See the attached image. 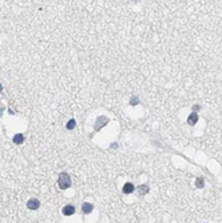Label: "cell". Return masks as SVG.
<instances>
[{
    "label": "cell",
    "instance_id": "1",
    "mask_svg": "<svg viewBox=\"0 0 222 223\" xmlns=\"http://www.w3.org/2000/svg\"><path fill=\"white\" fill-rule=\"evenodd\" d=\"M58 186L60 190H67L71 187V178L67 172H60L58 176Z\"/></svg>",
    "mask_w": 222,
    "mask_h": 223
},
{
    "label": "cell",
    "instance_id": "2",
    "mask_svg": "<svg viewBox=\"0 0 222 223\" xmlns=\"http://www.w3.org/2000/svg\"><path fill=\"white\" fill-rule=\"evenodd\" d=\"M107 123H108V118H106V116H99V118L96 119L95 124H94V130H95V131H99V130H100L102 127L106 126Z\"/></svg>",
    "mask_w": 222,
    "mask_h": 223
},
{
    "label": "cell",
    "instance_id": "3",
    "mask_svg": "<svg viewBox=\"0 0 222 223\" xmlns=\"http://www.w3.org/2000/svg\"><path fill=\"white\" fill-rule=\"evenodd\" d=\"M27 207H28L29 210H37L40 207V202H39V199H36V198H31V199H28L27 200Z\"/></svg>",
    "mask_w": 222,
    "mask_h": 223
},
{
    "label": "cell",
    "instance_id": "4",
    "mask_svg": "<svg viewBox=\"0 0 222 223\" xmlns=\"http://www.w3.org/2000/svg\"><path fill=\"white\" fill-rule=\"evenodd\" d=\"M62 212H63V215H66V216H71V215L75 214V206H72V204H67V206L63 207Z\"/></svg>",
    "mask_w": 222,
    "mask_h": 223
},
{
    "label": "cell",
    "instance_id": "5",
    "mask_svg": "<svg viewBox=\"0 0 222 223\" xmlns=\"http://www.w3.org/2000/svg\"><path fill=\"white\" fill-rule=\"evenodd\" d=\"M134 190H135V187H134V184L131 182H127L125 186H123V188H122V191H123V194H133L134 192Z\"/></svg>",
    "mask_w": 222,
    "mask_h": 223
},
{
    "label": "cell",
    "instance_id": "6",
    "mask_svg": "<svg viewBox=\"0 0 222 223\" xmlns=\"http://www.w3.org/2000/svg\"><path fill=\"white\" fill-rule=\"evenodd\" d=\"M94 210V204L92 203H88V202H86V203H83L82 204V211H83V214H90L91 211Z\"/></svg>",
    "mask_w": 222,
    "mask_h": 223
},
{
    "label": "cell",
    "instance_id": "7",
    "mask_svg": "<svg viewBox=\"0 0 222 223\" xmlns=\"http://www.w3.org/2000/svg\"><path fill=\"white\" fill-rule=\"evenodd\" d=\"M197 122H198V115H197V112L190 114L189 118H187V123H189L190 126H194V124L197 123Z\"/></svg>",
    "mask_w": 222,
    "mask_h": 223
},
{
    "label": "cell",
    "instance_id": "8",
    "mask_svg": "<svg viewBox=\"0 0 222 223\" xmlns=\"http://www.w3.org/2000/svg\"><path fill=\"white\" fill-rule=\"evenodd\" d=\"M12 142L15 143V144H21V143L24 142V135L23 134H15L12 138Z\"/></svg>",
    "mask_w": 222,
    "mask_h": 223
},
{
    "label": "cell",
    "instance_id": "9",
    "mask_svg": "<svg viewBox=\"0 0 222 223\" xmlns=\"http://www.w3.org/2000/svg\"><path fill=\"white\" fill-rule=\"evenodd\" d=\"M149 190H150V188H149V186H147V184H141V186L138 187L139 195H146V194L149 192Z\"/></svg>",
    "mask_w": 222,
    "mask_h": 223
},
{
    "label": "cell",
    "instance_id": "10",
    "mask_svg": "<svg viewBox=\"0 0 222 223\" xmlns=\"http://www.w3.org/2000/svg\"><path fill=\"white\" fill-rule=\"evenodd\" d=\"M75 126H76V122H75V119H71V120H68V123L66 124V128L67 130H74Z\"/></svg>",
    "mask_w": 222,
    "mask_h": 223
},
{
    "label": "cell",
    "instance_id": "11",
    "mask_svg": "<svg viewBox=\"0 0 222 223\" xmlns=\"http://www.w3.org/2000/svg\"><path fill=\"white\" fill-rule=\"evenodd\" d=\"M195 186H197L198 188H202L203 187V179H202V178H198V179L195 180Z\"/></svg>",
    "mask_w": 222,
    "mask_h": 223
},
{
    "label": "cell",
    "instance_id": "12",
    "mask_svg": "<svg viewBox=\"0 0 222 223\" xmlns=\"http://www.w3.org/2000/svg\"><path fill=\"white\" fill-rule=\"evenodd\" d=\"M138 103H139V100H138V98H136V96L131 98V100H130V104L131 106H135V104H138Z\"/></svg>",
    "mask_w": 222,
    "mask_h": 223
},
{
    "label": "cell",
    "instance_id": "13",
    "mask_svg": "<svg viewBox=\"0 0 222 223\" xmlns=\"http://www.w3.org/2000/svg\"><path fill=\"white\" fill-rule=\"evenodd\" d=\"M193 108H194V112H195V111H198V110H199V106H194V107H193Z\"/></svg>",
    "mask_w": 222,
    "mask_h": 223
},
{
    "label": "cell",
    "instance_id": "14",
    "mask_svg": "<svg viewBox=\"0 0 222 223\" xmlns=\"http://www.w3.org/2000/svg\"><path fill=\"white\" fill-rule=\"evenodd\" d=\"M3 91V86H1V83H0V92Z\"/></svg>",
    "mask_w": 222,
    "mask_h": 223
},
{
    "label": "cell",
    "instance_id": "15",
    "mask_svg": "<svg viewBox=\"0 0 222 223\" xmlns=\"http://www.w3.org/2000/svg\"><path fill=\"white\" fill-rule=\"evenodd\" d=\"M0 116H1V103H0Z\"/></svg>",
    "mask_w": 222,
    "mask_h": 223
}]
</instances>
